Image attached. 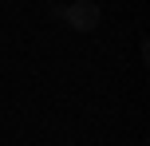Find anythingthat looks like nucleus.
I'll list each match as a JSON object with an SVG mask.
<instances>
[{"mask_svg": "<svg viewBox=\"0 0 150 146\" xmlns=\"http://www.w3.org/2000/svg\"><path fill=\"white\" fill-rule=\"evenodd\" d=\"M59 16H63V24H67L71 32H95L99 20H103V12H99L95 0H75V4H67Z\"/></svg>", "mask_w": 150, "mask_h": 146, "instance_id": "f257e3e1", "label": "nucleus"}]
</instances>
